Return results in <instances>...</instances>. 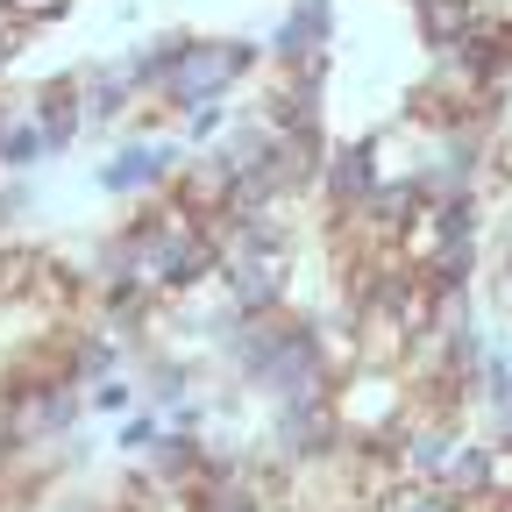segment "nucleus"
Masks as SVG:
<instances>
[{
    "label": "nucleus",
    "instance_id": "obj_2",
    "mask_svg": "<svg viewBox=\"0 0 512 512\" xmlns=\"http://www.w3.org/2000/svg\"><path fill=\"white\" fill-rule=\"evenodd\" d=\"M242 313H271V306H292L299 299V242L285 235H256V228H235L221 242V278H214Z\"/></svg>",
    "mask_w": 512,
    "mask_h": 512
},
{
    "label": "nucleus",
    "instance_id": "obj_21",
    "mask_svg": "<svg viewBox=\"0 0 512 512\" xmlns=\"http://www.w3.org/2000/svg\"><path fill=\"white\" fill-rule=\"evenodd\" d=\"M498 498H512V441H484V505H498Z\"/></svg>",
    "mask_w": 512,
    "mask_h": 512
},
{
    "label": "nucleus",
    "instance_id": "obj_15",
    "mask_svg": "<svg viewBox=\"0 0 512 512\" xmlns=\"http://www.w3.org/2000/svg\"><path fill=\"white\" fill-rule=\"evenodd\" d=\"M477 15H484V0H413V36H420L427 57H441L470 36Z\"/></svg>",
    "mask_w": 512,
    "mask_h": 512
},
{
    "label": "nucleus",
    "instance_id": "obj_18",
    "mask_svg": "<svg viewBox=\"0 0 512 512\" xmlns=\"http://www.w3.org/2000/svg\"><path fill=\"white\" fill-rule=\"evenodd\" d=\"M36 207H43V200H36V178H29V171H0V242H15Z\"/></svg>",
    "mask_w": 512,
    "mask_h": 512
},
{
    "label": "nucleus",
    "instance_id": "obj_12",
    "mask_svg": "<svg viewBox=\"0 0 512 512\" xmlns=\"http://www.w3.org/2000/svg\"><path fill=\"white\" fill-rule=\"evenodd\" d=\"M235 171H228V157L207 143V150H185V164H178V178H171V192H178V200L192 207V214H200V221H214L228 200H235Z\"/></svg>",
    "mask_w": 512,
    "mask_h": 512
},
{
    "label": "nucleus",
    "instance_id": "obj_20",
    "mask_svg": "<svg viewBox=\"0 0 512 512\" xmlns=\"http://www.w3.org/2000/svg\"><path fill=\"white\" fill-rule=\"evenodd\" d=\"M136 399H143V392H136V370H114V377L86 384V413H93V420H121Z\"/></svg>",
    "mask_w": 512,
    "mask_h": 512
},
{
    "label": "nucleus",
    "instance_id": "obj_10",
    "mask_svg": "<svg viewBox=\"0 0 512 512\" xmlns=\"http://www.w3.org/2000/svg\"><path fill=\"white\" fill-rule=\"evenodd\" d=\"M29 114L50 128L57 157H64V150H79V143H86V93H79V64H64V72L36 79V86H29Z\"/></svg>",
    "mask_w": 512,
    "mask_h": 512
},
{
    "label": "nucleus",
    "instance_id": "obj_5",
    "mask_svg": "<svg viewBox=\"0 0 512 512\" xmlns=\"http://www.w3.org/2000/svg\"><path fill=\"white\" fill-rule=\"evenodd\" d=\"M264 448L292 470H313L342 448V420L328 406V392H299V399H271L264 406Z\"/></svg>",
    "mask_w": 512,
    "mask_h": 512
},
{
    "label": "nucleus",
    "instance_id": "obj_6",
    "mask_svg": "<svg viewBox=\"0 0 512 512\" xmlns=\"http://www.w3.org/2000/svg\"><path fill=\"white\" fill-rule=\"evenodd\" d=\"M377 178H384V136H342V143H328V164H320V185H313L320 221H328V214H363Z\"/></svg>",
    "mask_w": 512,
    "mask_h": 512
},
{
    "label": "nucleus",
    "instance_id": "obj_19",
    "mask_svg": "<svg viewBox=\"0 0 512 512\" xmlns=\"http://www.w3.org/2000/svg\"><path fill=\"white\" fill-rule=\"evenodd\" d=\"M228 114H235V100H207V107H185V114H171V136L185 143V150H207L221 128H228Z\"/></svg>",
    "mask_w": 512,
    "mask_h": 512
},
{
    "label": "nucleus",
    "instance_id": "obj_22",
    "mask_svg": "<svg viewBox=\"0 0 512 512\" xmlns=\"http://www.w3.org/2000/svg\"><path fill=\"white\" fill-rule=\"evenodd\" d=\"M484 420V434H498V441H512V399L505 406H491V413H477Z\"/></svg>",
    "mask_w": 512,
    "mask_h": 512
},
{
    "label": "nucleus",
    "instance_id": "obj_3",
    "mask_svg": "<svg viewBox=\"0 0 512 512\" xmlns=\"http://www.w3.org/2000/svg\"><path fill=\"white\" fill-rule=\"evenodd\" d=\"M328 406L342 420V441H399V427L413 420V384L392 363H356L328 384Z\"/></svg>",
    "mask_w": 512,
    "mask_h": 512
},
{
    "label": "nucleus",
    "instance_id": "obj_23",
    "mask_svg": "<svg viewBox=\"0 0 512 512\" xmlns=\"http://www.w3.org/2000/svg\"><path fill=\"white\" fill-rule=\"evenodd\" d=\"M256 512H292V505H256Z\"/></svg>",
    "mask_w": 512,
    "mask_h": 512
},
{
    "label": "nucleus",
    "instance_id": "obj_7",
    "mask_svg": "<svg viewBox=\"0 0 512 512\" xmlns=\"http://www.w3.org/2000/svg\"><path fill=\"white\" fill-rule=\"evenodd\" d=\"M335 29H342V0H285V15L264 29V64L335 57Z\"/></svg>",
    "mask_w": 512,
    "mask_h": 512
},
{
    "label": "nucleus",
    "instance_id": "obj_16",
    "mask_svg": "<svg viewBox=\"0 0 512 512\" xmlns=\"http://www.w3.org/2000/svg\"><path fill=\"white\" fill-rule=\"evenodd\" d=\"M185 36H192V29H150V36H136V43L121 50V64H128V79H136L143 100H157V86L171 79V64H178Z\"/></svg>",
    "mask_w": 512,
    "mask_h": 512
},
{
    "label": "nucleus",
    "instance_id": "obj_1",
    "mask_svg": "<svg viewBox=\"0 0 512 512\" xmlns=\"http://www.w3.org/2000/svg\"><path fill=\"white\" fill-rule=\"evenodd\" d=\"M264 72V36H200L192 29L171 79L157 86V107L164 114H185V107H207V100H242Z\"/></svg>",
    "mask_w": 512,
    "mask_h": 512
},
{
    "label": "nucleus",
    "instance_id": "obj_17",
    "mask_svg": "<svg viewBox=\"0 0 512 512\" xmlns=\"http://www.w3.org/2000/svg\"><path fill=\"white\" fill-rule=\"evenodd\" d=\"M157 434H164V413L136 399V406H128V413L114 420V434H107V448H114V456H121V463H143V456H150V448H157Z\"/></svg>",
    "mask_w": 512,
    "mask_h": 512
},
{
    "label": "nucleus",
    "instance_id": "obj_8",
    "mask_svg": "<svg viewBox=\"0 0 512 512\" xmlns=\"http://www.w3.org/2000/svg\"><path fill=\"white\" fill-rule=\"evenodd\" d=\"M79 93H86V136L93 143H114L128 128V114L143 107V93H136V79H128L121 57H86L79 64Z\"/></svg>",
    "mask_w": 512,
    "mask_h": 512
},
{
    "label": "nucleus",
    "instance_id": "obj_9",
    "mask_svg": "<svg viewBox=\"0 0 512 512\" xmlns=\"http://www.w3.org/2000/svg\"><path fill=\"white\" fill-rule=\"evenodd\" d=\"M207 463H214V441H207V434H192V427H171V420H164L157 448L143 456V477H150L164 498H185L192 484L207 477Z\"/></svg>",
    "mask_w": 512,
    "mask_h": 512
},
{
    "label": "nucleus",
    "instance_id": "obj_13",
    "mask_svg": "<svg viewBox=\"0 0 512 512\" xmlns=\"http://www.w3.org/2000/svg\"><path fill=\"white\" fill-rule=\"evenodd\" d=\"M420 207H427V185H420L413 171H384L377 192H370V207H363L356 221L370 228V242H399V228H406Z\"/></svg>",
    "mask_w": 512,
    "mask_h": 512
},
{
    "label": "nucleus",
    "instance_id": "obj_4",
    "mask_svg": "<svg viewBox=\"0 0 512 512\" xmlns=\"http://www.w3.org/2000/svg\"><path fill=\"white\" fill-rule=\"evenodd\" d=\"M178 164H185V143L171 136H114V150L93 164V192H107V200H150V192H171V178H178Z\"/></svg>",
    "mask_w": 512,
    "mask_h": 512
},
{
    "label": "nucleus",
    "instance_id": "obj_11",
    "mask_svg": "<svg viewBox=\"0 0 512 512\" xmlns=\"http://www.w3.org/2000/svg\"><path fill=\"white\" fill-rule=\"evenodd\" d=\"M477 420H448V413H413L406 427H399V463H406V477H441L448 470V456H456V441L470 434Z\"/></svg>",
    "mask_w": 512,
    "mask_h": 512
},
{
    "label": "nucleus",
    "instance_id": "obj_14",
    "mask_svg": "<svg viewBox=\"0 0 512 512\" xmlns=\"http://www.w3.org/2000/svg\"><path fill=\"white\" fill-rule=\"evenodd\" d=\"M43 164H57V143H50V128L29 114V93H15V107H8V128H0V171H43Z\"/></svg>",
    "mask_w": 512,
    "mask_h": 512
}]
</instances>
